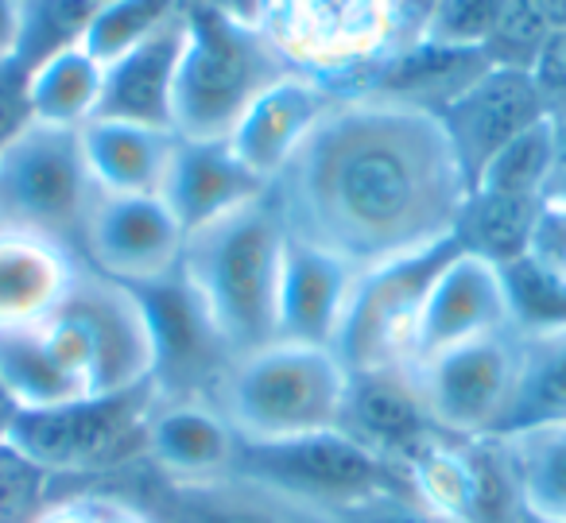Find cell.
<instances>
[{"label": "cell", "instance_id": "6da1fadb", "mask_svg": "<svg viewBox=\"0 0 566 523\" xmlns=\"http://www.w3.org/2000/svg\"><path fill=\"white\" fill-rule=\"evenodd\" d=\"M470 182L434 113L380 94H338L268 202L295 241L357 272L450 241Z\"/></svg>", "mask_w": 566, "mask_h": 523}, {"label": "cell", "instance_id": "7a4b0ae2", "mask_svg": "<svg viewBox=\"0 0 566 523\" xmlns=\"http://www.w3.org/2000/svg\"><path fill=\"white\" fill-rule=\"evenodd\" d=\"M431 0H249L244 20L287 74L334 94H361L373 74L419 40Z\"/></svg>", "mask_w": 566, "mask_h": 523}, {"label": "cell", "instance_id": "3957f363", "mask_svg": "<svg viewBox=\"0 0 566 523\" xmlns=\"http://www.w3.org/2000/svg\"><path fill=\"white\" fill-rule=\"evenodd\" d=\"M283 249L287 229L268 195L187 233L179 275L195 291L233 360L275 342Z\"/></svg>", "mask_w": 566, "mask_h": 523}, {"label": "cell", "instance_id": "277c9868", "mask_svg": "<svg viewBox=\"0 0 566 523\" xmlns=\"http://www.w3.org/2000/svg\"><path fill=\"white\" fill-rule=\"evenodd\" d=\"M349 373L326 345L272 342L226 368L213 404L241 442H292L342 427Z\"/></svg>", "mask_w": 566, "mask_h": 523}, {"label": "cell", "instance_id": "5b68a950", "mask_svg": "<svg viewBox=\"0 0 566 523\" xmlns=\"http://www.w3.org/2000/svg\"><path fill=\"white\" fill-rule=\"evenodd\" d=\"M171 128L182 140H229L260 90L287 74L264 35L226 0H187Z\"/></svg>", "mask_w": 566, "mask_h": 523}, {"label": "cell", "instance_id": "8992f818", "mask_svg": "<svg viewBox=\"0 0 566 523\" xmlns=\"http://www.w3.org/2000/svg\"><path fill=\"white\" fill-rule=\"evenodd\" d=\"M156 388L74 399L48 411H12L0 442L48 477L51 492L86 489L148 461V415Z\"/></svg>", "mask_w": 566, "mask_h": 523}, {"label": "cell", "instance_id": "52a82bcc", "mask_svg": "<svg viewBox=\"0 0 566 523\" xmlns=\"http://www.w3.org/2000/svg\"><path fill=\"white\" fill-rule=\"evenodd\" d=\"M40 334L86 399L151 384V330L140 299L94 268H82L78 283Z\"/></svg>", "mask_w": 566, "mask_h": 523}, {"label": "cell", "instance_id": "ba28073f", "mask_svg": "<svg viewBox=\"0 0 566 523\" xmlns=\"http://www.w3.org/2000/svg\"><path fill=\"white\" fill-rule=\"evenodd\" d=\"M94 175L82 156V128L32 125L0 148V229L48 237L82 257Z\"/></svg>", "mask_w": 566, "mask_h": 523}, {"label": "cell", "instance_id": "9c48e42d", "mask_svg": "<svg viewBox=\"0 0 566 523\" xmlns=\"http://www.w3.org/2000/svg\"><path fill=\"white\" fill-rule=\"evenodd\" d=\"M233 473L287 492L334 520L369 500L411 492L403 466L369 450L342 427L292 438V442H241Z\"/></svg>", "mask_w": 566, "mask_h": 523}, {"label": "cell", "instance_id": "30bf717a", "mask_svg": "<svg viewBox=\"0 0 566 523\" xmlns=\"http://www.w3.org/2000/svg\"><path fill=\"white\" fill-rule=\"evenodd\" d=\"M458 241L434 244L416 257L369 268L357 275L354 295L346 303V318L334 337V353L346 373H377V368H411L416 365V334L423 314L427 291L442 272Z\"/></svg>", "mask_w": 566, "mask_h": 523}, {"label": "cell", "instance_id": "8fae6325", "mask_svg": "<svg viewBox=\"0 0 566 523\" xmlns=\"http://www.w3.org/2000/svg\"><path fill=\"white\" fill-rule=\"evenodd\" d=\"M423 407L442 435L496 438L512 415L520 384L516 330L454 345L431 360L411 365Z\"/></svg>", "mask_w": 566, "mask_h": 523}, {"label": "cell", "instance_id": "7c38bea8", "mask_svg": "<svg viewBox=\"0 0 566 523\" xmlns=\"http://www.w3.org/2000/svg\"><path fill=\"white\" fill-rule=\"evenodd\" d=\"M86 492L120 496L140 515H148V523H338L334 515L241 473L210 477V481H175V477L156 473L148 461L109 481L86 484Z\"/></svg>", "mask_w": 566, "mask_h": 523}, {"label": "cell", "instance_id": "4fadbf2b", "mask_svg": "<svg viewBox=\"0 0 566 523\" xmlns=\"http://www.w3.org/2000/svg\"><path fill=\"white\" fill-rule=\"evenodd\" d=\"M151 330V388L159 399H213L233 353L179 272L133 287Z\"/></svg>", "mask_w": 566, "mask_h": 523}, {"label": "cell", "instance_id": "5bb4252c", "mask_svg": "<svg viewBox=\"0 0 566 523\" xmlns=\"http://www.w3.org/2000/svg\"><path fill=\"white\" fill-rule=\"evenodd\" d=\"M187 233L159 195H102L90 206L82 260L125 287L156 283L179 272Z\"/></svg>", "mask_w": 566, "mask_h": 523}, {"label": "cell", "instance_id": "9a60e30c", "mask_svg": "<svg viewBox=\"0 0 566 523\" xmlns=\"http://www.w3.org/2000/svg\"><path fill=\"white\" fill-rule=\"evenodd\" d=\"M551 117L539 86L527 71L516 66H489L481 79H473L447 109L439 113L447 128L454 156L462 164L465 182H478L481 167L496 156L509 140H516L535 121Z\"/></svg>", "mask_w": 566, "mask_h": 523}, {"label": "cell", "instance_id": "2e32d148", "mask_svg": "<svg viewBox=\"0 0 566 523\" xmlns=\"http://www.w3.org/2000/svg\"><path fill=\"white\" fill-rule=\"evenodd\" d=\"M501 330H512L501 268L458 244V252L442 264L427 291L416 334V365Z\"/></svg>", "mask_w": 566, "mask_h": 523}, {"label": "cell", "instance_id": "e0dca14e", "mask_svg": "<svg viewBox=\"0 0 566 523\" xmlns=\"http://www.w3.org/2000/svg\"><path fill=\"white\" fill-rule=\"evenodd\" d=\"M357 275L361 272L334 252L287 237L280 299H275V342L334 349V337H338L342 318H346V303L354 295Z\"/></svg>", "mask_w": 566, "mask_h": 523}, {"label": "cell", "instance_id": "ac0fdd59", "mask_svg": "<svg viewBox=\"0 0 566 523\" xmlns=\"http://www.w3.org/2000/svg\"><path fill=\"white\" fill-rule=\"evenodd\" d=\"M334 102H338V94L323 82L303 79V74H283L252 97V105L229 133V148L241 156V164L252 175L272 182Z\"/></svg>", "mask_w": 566, "mask_h": 523}, {"label": "cell", "instance_id": "d6986e66", "mask_svg": "<svg viewBox=\"0 0 566 523\" xmlns=\"http://www.w3.org/2000/svg\"><path fill=\"white\" fill-rule=\"evenodd\" d=\"M264 195L268 182L241 164L229 140H182V136L159 190V198L179 218L182 233H195Z\"/></svg>", "mask_w": 566, "mask_h": 523}, {"label": "cell", "instance_id": "ffe728a7", "mask_svg": "<svg viewBox=\"0 0 566 523\" xmlns=\"http://www.w3.org/2000/svg\"><path fill=\"white\" fill-rule=\"evenodd\" d=\"M241 438L213 399H159L148 415V466L175 481H210L237 469Z\"/></svg>", "mask_w": 566, "mask_h": 523}, {"label": "cell", "instance_id": "44dd1931", "mask_svg": "<svg viewBox=\"0 0 566 523\" xmlns=\"http://www.w3.org/2000/svg\"><path fill=\"white\" fill-rule=\"evenodd\" d=\"M86 260L48 237L0 229V334L40 330L78 283Z\"/></svg>", "mask_w": 566, "mask_h": 523}, {"label": "cell", "instance_id": "7402d4cb", "mask_svg": "<svg viewBox=\"0 0 566 523\" xmlns=\"http://www.w3.org/2000/svg\"><path fill=\"white\" fill-rule=\"evenodd\" d=\"M182 43H187V12L167 20L156 35L105 66L97 117L128 121V125L171 128L175 74H179ZM175 133V128H171Z\"/></svg>", "mask_w": 566, "mask_h": 523}, {"label": "cell", "instance_id": "603a6c76", "mask_svg": "<svg viewBox=\"0 0 566 523\" xmlns=\"http://www.w3.org/2000/svg\"><path fill=\"white\" fill-rule=\"evenodd\" d=\"M342 430L403 466V458L439 427L427 415L411 368H377V373H349Z\"/></svg>", "mask_w": 566, "mask_h": 523}, {"label": "cell", "instance_id": "cb8c5ba5", "mask_svg": "<svg viewBox=\"0 0 566 523\" xmlns=\"http://www.w3.org/2000/svg\"><path fill=\"white\" fill-rule=\"evenodd\" d=\"M179 136L171 128L94 117L82 125V156L102 195H159Z\"/></svg>", "mask_w": 566, "mask_h": 523}, {"label": "cell", "instance_id": "d4e9b609", "mask_svg": "<svg viewBox=\"0 0 566 523\" xmlns=\"http://www.w3.org/2000/svg\"><path fill=\"white\" fill-rule=\"evenodd\" d=\"M543 198L527 195H493V190H470L458 218L454 241L465 252L504 268L532 252V237L539 226Z\"/></svg>", "mask_w": 566, "mask_h": 523}, {"label": "cell", "instance_id": "484cf974", "mask_svg": "<svg viewBox=\"0 0 566 523\" xmlns=\"http://www.w3.org/2000/svg\"><path fill=\"white\" fill-rule=\"evenodd\" d=\"M102 82H105V66L82 43L55 51L28 79L32 117L40 125H55V128L90 125L97 117V102H102Z\"/></svg>", "mask_w": 566, "mask_h": 523}, {"label": "cell", "instance_id": "4316f807", "mask_svg": "<svg viewBox=\"0 0 566 523\" xmlns=\"http://www.w3.org/2000/svg\"><path fill=\"white\" fill-rule=\"evenodd\" d=\"M516 477L520 504L535 515L566 523V422L496 435Z\"/></svg>", "mask_w": 566, "mask_h": 523}, {"label": "cell", "instance_id": "83f0119b", "mask_svg": "<svg viewBox=\"0 0 566 523\" xmlns=\"http://www.w3.org/2000/svg\"><path fill=\"white\" fill-rule=\"evenodd\" d=\"M0 396L12 411H48L86 399L48 349L40 330L0 334Z\"/></svg>", "mask_w": 566, "mask_h": 523}, {"label": "cell", "instance_id": "f1b7e54d", "mask_svg": "<svg viewBox=\"0 0 566 523\" xmlns=\"http://www.w3.org/2000/svg\"><path fill=\"white\" fill-rule=\"evenodd\" d=\"M547 422H566V330L520 337V384L501 435Z\"/></svg>", "mask_w": 566, "mask_h": 523}, {"label": "cell", "instance_id": "f546056e", "mask_svg": "<svg viewBox=\"0 0 566 523\" xmlns=\"http://www.w3.org/2000/svg\"><path fill=\"white\" fill-rule=\"evenodd\" d=\"M558 167V128L555 113L535 121L532 128L509 140L485 167H481L473 190H493V195H527L543 198Z\"/></svg>", "mask_w": 566, "mask_h": 523}, {"label": "cell", "instance_id": "4dcf8cb0", "mask_svg": "<svg viewBox=\"0 0 566 523\" xmlns=\"http://www.w3.org/2000/svg\"><path fill=\"white\" fill-rule=\"evenodd\" d=\"M509 291L512 330L520 337H539L566 330V280L535 257H520L501 268Z\"/></svg>", "mask_w": 566, "mask_h": 523}, {"label": "cell", "instance_id": "1f68e13d", "mask_svg": "<svg viewBox=\"0 0 566 523\" xmlns=\"http://www.w3.org/2000/svg\"><path fill=\"white\" fill-rule=\"evenodd\" d=\"M182 4L187 0H105L82 35V48L102 66L117 63L125 51H133L136 43L156 35L167 20L179 17Z\"/></svg>", "mask_w": 566, "mask_h": 523}, {"label": "cell", "instance_id": "d6a6232c", "mask_svg": "<svg viewBox=\"0 0 566 523\" xmlns=\"http://www.w3.org/2000/svg\"><path fill=\"white\" fill-rule=\"evenodd\" d=\"M97 9L102 0H24V35H20L17 59L28 71H35L55 51L82 43Z\"/></svg>", "mask_w": 566, "mask_h": 523}, {"label": "cell", "instance_id": "836d02e7", "mask_svg": "<svg viewBox=\"0 0 566 523\" xmlns=\"http://www.w3.org/2000/svg\"><path fill=\"white\" fill-rule=\"evenodd\" d=\"M558 28L551 24L543 0H504L496 28L489 35L485 59L493 66H516V71H532L539 51Z\"/></svg>", "mask_w": 566, "mask_h": 523}, {"label": "cell", "instance_id": "e575fe53", "mask_svg": "<svg viewBox=\"0 0 566 523\" xmlns=\"http://www.w3.org/2000/svg\"><path fill=\"white\" fill-rule=\"evenodd\" d=\"M501 4L504 0H431L416 43H431V48L442 51H481L485 55Z\"/></svg>", "mask_w": 566, "mask_h": 523}, {"label": "cell", "instance_id": "d590c367", "mask_svg": "<svg viewBox=\"0 0 566 523\" xmlns=\"http://www.w3.org/2000/svg\"><path fill=\"white\" fill-rule=\"evenodd\" d=\"M28 71L20 59L0 63V148L12 144L28 125H32V97H28Z\"/></svg>", "mask_w": 566, "mask_h": 523}, {"label": "cell", "instance_id": "8d00e7d4", "mask_svg": "<svg viewBox=\"0 0 566 523\" xmlns=\"http://www.w3.org/2000/svg\"><path fill=\"white\" fill-rule=\"evenodd\" d=\"M527 257H535L543 268H551V272H558L566 280V202L543 198V213Z\"/></svg>", "mask_w": 566, "mask_h": 523}, {"label": "cell", "instance_id": "74e56055", "mask_svg": "<svg viewBox=\"0 0 566 523\" xmlns=\"http://www.w3.org/2000/svg\"><path fill=\"white\" fill-rule=\"evenodd\" d=\"M551 113H566V32H555L527 71Z\"/></svg>", "mask_w": 566, "mask_h": 523}, {"label": "cell", "instance_id": "f35d334b", "mask_svg": "<svg viewBox=\"0 0 566 523\" xmlns=\"http://www.w3.org/2000/svg\"><path fill=\"white\" fill-rule=\"evenodd\" d=\"M338 523H442V520L427 512L411 492H403V496H380L369 500V504L349 508V512L338 515Z\"/></svg>", "mask_w": 566, "mask_h": 523}, {"label": "cell", "instance_id": "ab89813d", "mask_svg": "<svg viewBox=\"0 0 566 523\" xmlns=\"http://www.w3.org/2000/svg\"><path fill=\"white\" fill-rule=\"evenodd\" d=\"M28 523H97V500L90 492H55Z\"/></svg>", "mask_w": 566, "mask_h": 523}, {"label": "cell", "instance_id": "60d3db41", "mask_svg": "<svg viewBox=\"0 0 566 523\" xmlns=\"http://www.w3.org/2000/svg\"><path fill=\"white\" fill-rule=\"evenodd\" d=\"M24 35V0H0V63L20 55Z\"/></svg>", "mask_w": 566, "mask_h": 523}, {"label": "cell", "instance_id": "b9f144b4", "mask_svg": "<svg viewBox=\"0 0 566 523\" xmlns=\"http://www.w3.org/2000/svg\"><path fill=\"white\" fill-rule=\"evenodd\" d=\"M78 492H86V489H78ZM90 496L97 500V523H148V515H140L120 496H109V492H90Z\"/></svg>", "mask_w": 566, "mask_h": 523}, {"label": "cell", "instance_id": "7bdbcfd3", "mask_svg": "<svg viewBox=\"0 0 566 523\" xmlns=\"http://www.w3.org/2000/svg\"><path fill=\"white\" fill-rule=\"evenodd\" d=\"M543 9H547L551 24H555L558 32H566V0H543Z\"/></svg>", "mask_w": 566, "mask_h": 523}, {"label": "cell", "instance_id": "ee69618b", "mask_svg": "<svg viewBox=\"0 0 566 523\" xmlns=\"http://www.w3.org/2000/svg\"><path fill=\"white\" fill-rule=\"evenodd\" d=\"M512 523H558V520H547V515H535V512H527L524 504H520V512H516V520Z\"/></svg>", "mask_w": 566, "mask_h": 523}]
</instances>
